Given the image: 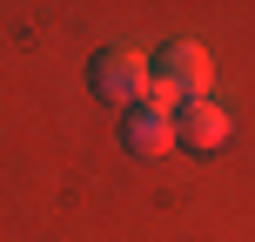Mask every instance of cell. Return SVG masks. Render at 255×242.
Here are the masks:
<instances>
[{
	"label": "cell",
	"instance_id": "obj_1",
	"mask_svg": "<svg viewBox=\"0 0 255 242\" xmlns=\"http://www.w3.org/2000/svg\"><path fill=\"white\" fill-rule=\"evenodd\" d=\"M208 81H215V67H208V47H202V40H168V47L148 61V101L188 108V101L208 94Z\"/></svg>",
	"mask_w": 255,
	"mask_h": 242
},
{
	"label": "cell",
	"instance_id": "obj_2",
	"mask_svg": "<svg viewBox=\"0 0 255 242\" xmlns=\"http://www.w3.org/2000/svg\"><path fill=\"white\" fill-rule=\"evenodd\" d=\"M88 88L101 94L108 108H134V101H148V54L128 47V40H108V47L88 61Z\"/></svg>",
	"mask_w": 255,
	"mask_h": 242
},
{
	"label": "cell",
	"instance_id": "obj_3",
	"mask_svg": "<svg viewBox=\"0 0 255 242\" xmlns=\"http://www.w3.org/2000/svg\"><path fill=\"white\" fill-rule=\"evenodd\" d=\"M115 141H121V155H134V162L168 155V148H175V108H161V101H134V108H121Z\"/></svg>",
	"mask_w": 255,
	"mask_h": 242
},
{
	"label": "cell",
	"instance_id": "obj_4",
	"mask_svg": "<svg viewBox=\"0 0 255 242\" xmlns=\"http://www.w3.org/2000/svg\"><path fill=\"white\" fill-rule=\"evenodd\" d=\"M229 135H235V115L215 101V94H202V101L175 108V141H181L188 155H215V148H229Z\"/></svg>",
	"mask_w": 255,
	"mask_h": 242
}]
</instances>
